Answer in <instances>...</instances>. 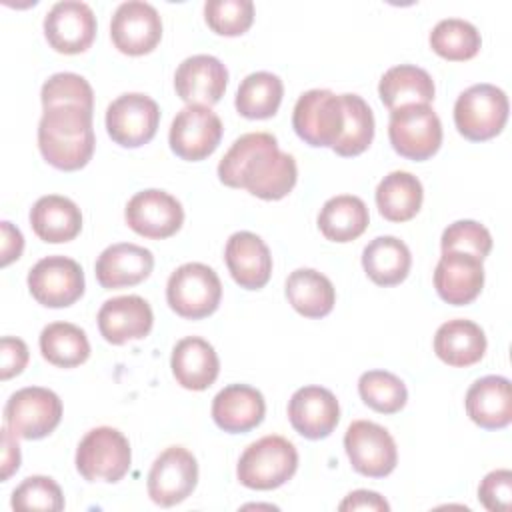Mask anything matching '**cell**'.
Returning a JSON list of instances; mask_svg holds the SVG:
<instances>
[{"mask_svg": "<svg viewBox=\"0 0 512 512\" xmlns=\"http://www.w3.org/2000/svg\"><path fill=\"white\" fill-rule=\"evenodd\" d=\"M218 178L224 186L246 188L262 200H280L292 192L298 168L294 156L280 152L276 136L248 132L234 140L218 164Z\"/></svg>", "mask_w": 512, "mask_h": 512, "instance_id": "cell-1", "label": "cell"}, {"mask_svg": "<svg viewBox=\"0 0 512 512\" xmlns=\"http://www.w3.org/2000/svg\"><path fill=\"white\" fill-rule=\"evenodd\" d=\"M92 110L76 104L44 108L38 122V148L44 160L64 172L84 168L94 154Z\"/></svg>", "mask_w": 512, "mask_h": 512, "instance_id": "cell-2", "label": "cell"}, {"mask_svg": "<svg viewBox=\"0 0 512 512\" xmlns=\"http://www.w3.org/2000/svg\"><path fill=\"white\" fill-rule=\"evenodd\" d=\"M298 468V452L284 436H264L252 442L240 456L236 476L252 490H274L286 484Z\"/></svg>", "mask_w": 512, "mask_h": 512, "instance_id": "cell-3", "label": "cell"}, {"mask_svg": "<svg viewBox=\"0 0 512 512\" xmlns=\"http://www.w3.org/2000/svg\"><path fill=\"white\" fill-rule=\"evenodd\" d=\"M130 462V442L112 426L92 428L76 448V470L88 482L114 484L128 474Z\"/></svg>", "mask_w": 512, "mask_h": 512, "instance_id": "cell-4", "label": "cell"}, {"mask_svg": "<svg viewBox=\"0 0 512 512\" xmlns=\"http://www.w3.org/2000/svg\"><path fill=\"white\" fill-rule=\"evenodd\" d=\"M508 96L494 84L466 88L454 104V124L472 142H484L502 132L508 120Z\"/></svg>", "mask_w": 512, "mask_h": 512, "instance_id": "cell-5", "label": "cell"}, {"mask_svg": "<svg viewBox=\"0 0 512 512\" xmlns=\"http://www.w3.org/2000/svg\"><path fill=\"white\" fill-rule=\"evenodd\" d=\"M222 298L218 274L202 262L178 266L166 284L168 306L182 318L200 320L216 312Z\"/></svg>", "mask_w": 512, "mask_h": 512, "instance_id": "cell-6", "label": "cell"}, {"mask_svg": "<svg viewBox=\"0 0 512 512\" xmlns=\"http://www.w3.org/2000/svg\"><path fill=\"white\" fill-rule=\"evenodd\" d=\"M388 138L402 158L422 162L438 152L442 122L428 104L400 106L390 112Z\"/></svg>", "mask_w": 512, "mask_h": 512, "instance_id": "cell-7", "label": "cell"}, {"mask_svg": "<svg viewBox=\"0 0 512 512\" xmlns=\"http://www.w3.org/2000/svg\"><path fill=\"white\" fill-rule=\"evenodd\" d=\"M292 128L306 144L332 148L344 132L342 96L320 88L304 92L294 104Z\"/></svg>", "mask_w": 512, "mask_h": 512, "instance_id": "cell-8", "label": "cell"}, {"mask_svg": "<svg viewBox=\"0 0 512 512\" xmlns=\"http://www.w3.org/2000/svg\"><path fill=\"white\" fill-rule=\"evenodd\" d=\"M62 420V402L56 392L42 386L16 390L4 406L6 426L24 440H40L54 432Z\"/></svg>", "mask_w": 512, "mask_h": 512, "instance_id": "cell-9", "label": "cell"}, {"mask_svg": "<svg viewBox=\"0 0 512 512\" xmlns=\"http://www.w3.org/2000/svg\"><path fill=\"white\" fill-rule=\"evenodd\" d=\"M160 124L158 104L140 92H126L106 108V130L112 142L122 148L148 144Z\"/></svg>", "mask_w": 512, "mask_h": 512, "instance_id": "cell-10", "label": "cell"}, {"mask_svg": "<svg viewBox=\"0 0 512 512\" xmlns=\"http://www.w3.org/2000/svg\"><path fill=\"white\" fill-rule=\"evenodd\" d=\"M28 290L46 308H66L84 294V272L68 256H46L30 268Z\"/></svg>", "mask_w": 512, "mask_h": 512, "instance_id": "cell-11", "label": "cell"}, {"mask_svg": "<svg viewBox=\"0 0 512 512\" xmlns=\"http://www.w3.org/2000/svg\"><path fill=\"white\" fill-rule=\"evenodd\" d=\"M344 448L352 468L368 478L388 476L398 462L394 438L384 426L370 420H354L348 426Z\"/></svg>", "mask_w": 512, "mask_h": 512, "instance_id": "cell-12", "label": "cell"}, {"mask_svg": "<svg viewBox=\"0 0 512 512\" xmlns=\"http://www.w3.org/2000/svg\"><path fill=\"white\" fill-rule=\"evenodd\" d=\"M198 484V462L182 446L166 448L148 472V496L154 504L170 508L186 500Z\"/></svg>", "mask_w": 512, "mask_h": 512, "instance_id": "cell-13", "label": "cell"}, {"mask_svg": "<svg viewBox=\"0 0 512 512\" xmlns=\"http://www.w3.org/2000/svg\"><path fill=\"white\" fill-rule=\"evenodd\" d=\"M222 122L210 106L192 104L182 108L170 126L168 142L172 152L188 162L208 158L220 144Z\"/></svg>", "mask_w": 512, "mask_h": 512, "instance_id": "cell-14", "label": "cell"}, {"mask_svg": "<svg viewBox=\"0 0 512 512\" xmlns=\"http://www.w3.org/2000/svg\"><path fill=\"white\" fill-rule=\"evenodd\" d=\"M124 218L136 234L150 240H162L180 230L184 222V208L172 194L150 188L136 192L128 200Z\"/></svg>", "mask_w": 512, "mask_h": 512, "instance_id": "cell-15", "label": "cell"}, {"mask_svg": "<svg viewBox=\"0 0 512 512\" xmlns=\"http://www.w3.org/2000/svg\"><path fill=\"white\" fill-rule=\"evenodd\" d=\"M112 44L128 56L152 52L162 38V20L158 10L142 0L122 2L110 20Z\"/></svg>", "mask_w": 512, "mask_h": 512, "instance_id": "cell-16", "label": "cell"}, {"mask_svg": "<svg viewBox=\"0 0 512 512\" xmlns=\"http://www.w3.org/2000/svg\"><path fill=\"white\" fill-rule=\"evenodd\" d=\"M44 36L60 54L86 52L96 36V16L86 2H56L44 16Z\"/></svg>", "mask_w": 512, "mask_h": 512, "instance_id": "cell-17", "label": "cell"}, {"mask_svg": "<svg viewBox=\"0 0 512 512\" xmlns=\"http://www.w3.org/2000/svg\"><path fill=\"white\" fill-rule=\"evenodd\" d=\"M228 84L226 66L210 54H194L180 62L174 74V88L188 106H212L220 102Z\"/></svg>", "mask_w": 512, "mask_h": 512, "instance_id": "cell-18", "label": "cell"}, {"mask_svg": "<svg viewBox=\"0 0 512 512\" xmlns=\"http://www.w3.org/2000/svg\"><path fill=\"white\" fill-rule=\"evenodd\" d=\"M288 418L300 436L322 440L338 426L340 406L328 388L304 386L292 394L288 402Z\"/></svg>", "mask_w": 512, "mask_h": 512, "instance_id": "cell-19", "label": "cell"}, {"mask_svg": "<svg viewBox=\"0 0 512 512\" xmlns=\"http://www.w3.org/2000/svg\"><path fill=\"white\" fill-rule=\"evenodd\" d=\"M152 324L154 314L150 304L136 294L110 298L98 310V330L102 338L114 346L148 336Z\"/></svg>", "mask_w": 512, "mask_h": 512, "instance_id": "cell-20", "label": "cell"}, {"mask_svg": "<svg viewBox=\"0 0 512 512\" xmlns=\"http://www.w3.org/2000/svg\"><path fill=\"white\" fill-rule=\"evenodd\" d=\"M484 286L482 260L466 252H442L434 268V288L438 296L452 304L464 306L478 298Z\"/></svg>", "mask_w": 512, "mask_h": 512, "instance_id": "cell-21", "label": "cell"}, {"mask_svg": "<svg viewBox=\"0 0 512 512\" xmlns=\"http://www.w3.org/2000/svg\"><path fill=\"white\" fill-rule=\"evenodd\" d=\"M224 260L230 276L240 288L260 290L272 274V254L266 242L254 232H234L224 248Z\"/></svg>", "mask_w": 512, "mask_h": 512, "instance_id": "cell-22", "label": "cell"}, {"mask_svg": "<svg viewBox=\"0 0 512 512\" xmlns=\"http://www.w3.org/2000/svg\"><path fill=\"white\" fill-rule=\"evenodd\" d=\"M154 256L148 248L118 242L100 252L96 260V280L106 290L136 286L152 274Z\"/></svg>", "mask_w": 512, "mask_h": 512, "instance_id": "cell-23", "label": "cell"}, {"mask_svg": "<svg viewBox=\"0 0 512 512\" xmlns=\"http://www.w3.org/2000/svg\"><path fill=\"white\" fill-rule=\"evenodd\" d=\"M266 414V402L260 390L248 384H230L212 400V418L216 426L230 434H244L256 428Z\"/></svg>", "mask_w": 512, "mask_h": 512, "instance_id": "cell-24", "label": "cell"}, {"mask_svg": "<svg viewBox=\"0 0 512 512\" xmlns=\"http://www.w3.org/2000/svg\"><path fill=\"white\" fill-rule=\"evenodd\" d=\"M466 412L484 430L506 428L512 420V384L504 376L478 378L466 392Z\"/></svg>", "mask_w": 512, "mask_h": 512, "instance_id": "cell-25", "label": "cell"}, {"mask_svg": "<svg viewBox=\"0 0 512 512\" xmlns=\"http://www.w3.org/2000/svg\"><path fill=\"white\" fill-rule=\"evenodd\" d=\"M172 374L186 390H206L220 372V360L210 342L198 336H186L172 350Z\"/></svg>", "mask_w": 512, "mask_h": 512, "instance_id": "cell-26", "label": "cell"}, {"mask_svg": "<svg viewBox=\"0 0 512 512\" xmlns=\"http://www.w3.org/2000/svg\"><path fill=\"white\" fill-rule=\"evenodd\" d=\"M30 224L34 234L50 244L74 240L82 230V212L66 196L48 194L34 202L30 210Z\"/></svg>", "mask_w": 512, "mask_h": 512, "instance_id": "cell-27", "label": "cell"}, {"mask_svg": "<svg viewBox=\"0 0 512 512\" xmlns=\"http://www.w3.org/2000/svg\"><path fill=\"white\" fill-rule=\"evenodd\" d=\"M436 356L454 368H466L484 358L486 336L484 330L464 318L444 322L434 334Z\"/></svg>", "mask_w": 512, "mask_h": 512, "instance_id": "cell-28", "label": "cell"}, {"mask_svg": "<svg viewBox=\"0 0 512 512\" xmlns=\"http://www.w3.org/2000/svg\"><path fill=\"white\" fill-rule=\"evenodd\" d=\"M434 80L418 66L400 64L384 72L378 84V94L388 110L408 104H430L434 100Z\"/></svg>", "mask_w": 512, "mask_h": 512, "instance_id": "cell-29", "label": "cell"}, {"mask_svg": "<svg viewBox=\"0 0 512 512\" xmlns=\"http://www.w3.org/2000/svg\"><path fill=\"white\" fill-rule=\"evenodd\" d=\"M362 266L374 284L396 286L408 276L412 256L408 246L396 236H378L364 248Z\"/></svg>", "mask_w": 512, "mask_h": 512, "instance_id": "cell-30", "label": "cell"}, {"mask_svg": "<svg viewBox=\"0 0 512 512\" xmlns=\"http://www.w3.org/2000/svg\"><path fill=\"white\" fill-rule=\"evenodd\" d=\"M378 212L390 222H406L414 218L422 206V182L404 170L386 174L376 186Z\"/></svg>", "mask_w": 512, "mask_h": 512, "instance_id": "cell-31", "label": "cell"}, {"mask_svg": "<svg viewBox=\"0 0 512 512\" xmlns=\"http://www.w3.org/2000/svg\"><path fill=\"white\" fill-rule=\"evenodd\" d=\"M370 214L362 198L340 194L324 202L318 214V228L326 240L352 242L368 228Z\"/></svg>", "mask_w": 512, "mask_h": 512, "instance_id": "cell-32", "label": "cell"}, {"mask_svg": "<svg viewBox=\"0 0 512 512\" xmlns=\"http://www.w3.org/2000/svg\"><path fill=\"white\" fill-rule=\"evenodd\" d=\"M286 298L306 318H324L332 312L336 292L332 282L314 268H298L286 280Z\"/></svg>", "mask_w": 512, "mask_h": 512, "instance_id": "cell-33", "label": "cell"}, {"mask_svg": "<svg viewBox=\"0 0 512 512\" xmlns=\"http://www.w3.org/2000/svg\"><path fill=\"white\" fill-rule=\"evenodd\" d=\"M40 352L58 368H74L88 360L90 342L86 332L70 322H52L40 332Z\"/></svg>", "mask_w": 512, "mask_h": 512, "instance_id": "cell-34", "label": "cell"}, {"mask_svg": "<svg viewBox=\"0 0 512 512\" xmlns=\"http://www.w3.org/2000/svg\"><path fill=\"white\" fill-rule=\"evenodd\" d=\"M284 84L272 72H252L248 74L236 92L234 106L240 116L250 120L272 118L282 102Z\"/></svg>", "mask_w": 512, "mask_h": 512, "instance_id": "cell-35", "label": "cell"}, {"mask_svg": "<svg viewBox=\"0 0 512 512\" xmlns=\"http://www.w3.org/2000/svg\"><path fill=\"white\" fill-rule=\"evenodd\" d=\"M432 50L452 62H464L478 54L482 46L480 32L462 18H444L430 32Z\"/></svg>", "mask_w": 512, "mask_h": 512, "instance_id": "cell-36", "label": "cell"}, {"mask_svg": "<svg viewBox=\"0 0 512 512\" xmlns=\"http://www.w3.org/2000/svg\"><path fill=\"white\" fill-rule=\"evenodd\" d=\"M344 104V132L332 146L338 156L362 154L374 138V114L358 94H340Z\"/></svg>", "mask_w": 512, "mask_h": 512, "instance_id": "cell-37", "label": "cell"}, {"mask_svg": "<svg viewBox=\"0 0 512 512\" xmlns=\"http://www.w3.org/2000/svg\"><path fill=\"white\" fill-rule=\"evenodd\" d=\"M358 392L366 406L380 414H396L406 406L404 382L386 370H368L358 380Z\"/></svg>", "mask_w": 512, "mask_h": 512, "instance_id": "cell-38", "label": "cell"}, {"mask_svg": "<svg viewBox=\"0 0 512 512\" xmlns=\"http://www.w3.org/2000/svg\"><path fill=\"white\" fill-rule=\"evenodd\" d=\"M40 100L44 108L76 104L86 110L94 108V92L88 80L74 72H58L52 74L40 90Z\"/></svg>", "mask_w": 512, "mask_h": 512, "instance_id": "cell-39", "label": "cell"}, {"mask_svg": "<svg viewBox=\"0 0 512 512\" xmlns=\"http://www.w3.org/2000/svg\"><path fill=\"white\" fill-rule=\"evenodd\" d=\"M204 20L220 36H240L254 22V4L252 0H208Z\"/></svg>", "mask_w": 512, "mask_h": 512, "instance_id": "cell-40", "label": "cell"}, {"mask_svg": "<svg viewBox=\"0 0 512 512\" xmlns=\"http://www.w3.org/2000/svg\"><path fill=\"white\" fill-rule=\"evenodd\" d=\"M10 504L14 510L60 512L64 508V496L50 476H28L12 492Z\"/></svg>", "mask_w": 512, "mask_h": 512, "instance_id": "cell-41", "label": "cell"}, {"mask_svg": "<svg viewBox=\"0 0 512 512\" xmlns=\"http://www.w3.org/2000/svg\"><path fill=\"white\" fill-rule=\"evenodd\" d=\"M440 246L442 252H466L484 260L492 250V236L476 220H456L442 232Z\"/></svg>", "mask_w": 512, "mask_h": 512, "instance_id": "cell-42", "label": "cell"}, {"mask_svg": "<svg viewBox=\"0 0 512 512\" xmlns=\"http://www.w3.org/2000/svg\"><path fill=\"white\" fill-rule=\"evenodd\" d=\"M478 500L482 506L490 512H506L510 510L512 502V472L492 470L484 476V480L478 486Z\"/></svg>", "mask_w": 512, "mask_h": 512, "instance_id": "cell-43", "label": "cell"}, {"mask_svg": "<svg viewBox=\"0 0 512 512\" xmlns=\"http://www.w3.org/2000/svg\"><path fill=\"white\" fill-rule=\"evenodd\" d=\"M28 346L16 336H2L0 340V378L18 376L28 364Z\"/></svg>", "mask_w": 512, "mask_h": 512, "instance_id": "cell-44", "label": "cell"}, {"mask_svg": "<svg viewBox=\"0 0 512 512\" xmlns=\"http://www.w3.org/2000/svg\"><path fill=\"white\" fill-rule=\"evenodd\" d=\"M0 234H2V240H0V250H2V258H0V264L2 266H8L10 262L18 260L22 256V250H24V236L22 232L10 224L8 220H2L0 222Z\"/></svg>", "mask_w": 512, "mask_h": 512, "instance_id": "cell-45", "label": "cell"}, {"mask_svg": "<svg viewBox=\"0 0 512 512\" xmlns=\"http://www.w3.org/2000/svg\"><path fill=\"white\" fill-rule=\"evenodd\" d=\"M338 510L346 512V510H380V512H388L390 504L372 490H354L350 492L338 506Z\"/></svg>", "mask_w": 512, "mask_h": 512, "instance_id": "cell-46", "label": "cell"}, {"mask_svg": "<svg viewBox=\"0 0 512 512\" xmlns=\"http://www.w3.org/2000/svg\"><path fill=\"white\" fill-rule=\"evenodd\" d=\"M16 434L4 426L2 428V482H6L20 468V446Z\"/></svg>", "mask_w": 512, "mask_h": 512, "instance_id": "cell-47", "label": "cell"}]
</instances>
